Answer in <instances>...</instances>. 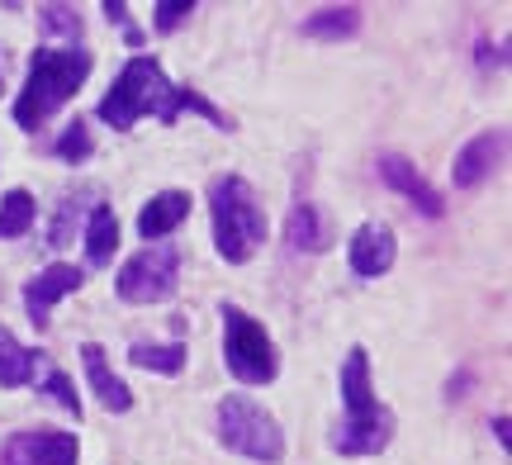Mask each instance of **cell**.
Listing matches in <instances>:
<instances>
[{
  "label": "cell",
  "instance_id": "1",
  "mask_svg": "<svg viewBox=\"0 0 512 465\" xmlns=\"http://www.w3.org/2000/svg\"><path fill=\"white\" fill-rule=\"evenodd\" d=\"M181 110H200V114H209L214 124H223V114L214 110L209 100H200L195 91H176L152 57H128V67L119 72L110 95L100 100V119L114 124V129H133L143 114H157L162 124H176Z\"/></svg>",
  "mask_w": 512,
  "mask_h": 465
},
{
  "label": "cell",
  "instance_id": "2",
  "mask_svg": "<svg viewBox=\"0 0 512 465\" xmlns=\"http://www.w3.org/2000/svg\"><path fill=\"white\" fill-rule=\"evenodd\" d=\"M86 76H91V53H81V48H38L34 67H29V81H24V91L15 100V119L24 129L48 124L76 95V86Z\"/></svg>",
  "mask_w": 512,
  "mask_h": 465
},
{
  "label": "cell",
  "instance_id": "3",
  "mask_svg": "<svg viewBox=\"0 0 512 465\" xmlns=\"http://www.w3.org/2000/svg\"><path fill=\"white\" fill-rule=\"evenodd\" d=\"M342 399H347V428H337L332 447L347 456H370L389 442L394 418L380 409V399L370 394V356L366 347H351L342 361Z\"/></svg>",
  "mask_w": 512,
  "mask_h": 465
},
{
  "label": "cell",
  "instance_id": "4",
  "mask_svg": "<svg viewBox=\"0 0 512 465\" xmlns=\"http://www.w3.org/2000/svg\"><path fill=\"white\" fill-rule=\"evenodd\" d=\"M209 205H214V242H219V257L242 266V261L266 242V209L256 205L252 186H247L242 176L214 181Z\"/></svg>",
  "mask_w": 512,
  "mask_h": 465
},
{
  "label": "cell",
  "instance_id": "5",
  "mask_svg": "<svg viewBox=\"0 0 512 465\" xmlns=\"http://www.w3.org/2000/svg\"><path fill=\"white\" fill-rule=\"evenodd\" d=\"M223 356H228V371L238 375L242 385H271L275 371H280L266 328L252 314H242L238 304H223Z\"/></svg>",
  "mask_w": 512,
  "mask_h": 465
},
{
  "label": "cell",
  "instance_id": "6",
  "mask_svg": "<svg viewBox=\"0 0 512 465\" xmlns=\"http://www.w3.org/2000/svg\"><path fill=\"white\" fill-rule=\"evenodd\" d=\"M219 437L228 442L233 451L242 456H252V461H280L285 456V437H280V423H275L271 413L252 404V399H242V394H228L219 404Z\"/></svg>",
  "mask_w": 512,
  "mask_h": 465
},
{
  "label": "cell",
  "instance_id": "7",
  "mask_svg": "<svg viewBox=\"0 0 512 465\" xmlns=\"http://www.w3.org/2000/svg\"><path fill=\"white\" fill-rule=\"evenodd\" d=\"M176 276H181V252L176 247H147L119 271V299L128 304H162L176 295Z\"/></svg>",
  "mask_w": 512,
  "mask_h": 465
},
{
  "label": "cell",
  "instance_id": "8",
  "mask_svg": "<svg viewBox=\"0 0 512 465\" xmlns=\"http://www.w3.org/2000/svg\"><path fill=\"white\" fill-rule=\"evenodd\" d=\"M81 285H86V271H81V266H67V261H57V266L38 271V276L24 285V309H29L34 323H48V314H53L57 299L76 295Z\"/></svg>",
  "mask_w": 512,
  "mask_h": 465
},
{
  "label": "cell",
  "instance_id": "9",
  "mask_svg": "<svg viewBox=\"0 0 512 465\" xmlns=\"http://www.w3.org/2000/svg\"><path fill=\"white\" fill-rule=\"evenodd\" d=\"M10 465H76V437L67 432H19L10 451Z\"/></svg>",
  "mask_w": 512,
  "mask_h": 465
},
{
  "label": "cell",
  "instance_id": "10",
  "mask_svg": "<svg viewBox=\"0 0 512 465\" xmlns=\"http://www.w3.org/2000/svg\"><path fill=\"white\" fill-rule=\"evenodd\" d=\"M389 266H394V228L361 224L351 238V271L356 276H384Z\"/></svg>",
  "mask_w": 512,
  "mask_h": 465
},
{
  "label": "cell",
  "instance_id": "11",
  "mask_svg": "<svg viewBox=\"0 0 512 465\" xmlns=\"http://www.w3.org/2000/svg\"><path fill=\"white\" fill-rule=\"evenodd\" d=\"M380 176H384V181H389L394 190H399L403 200H413L422 214H432V219H437V214H446L441 195L427 186V181H422L418 171H413V162H403V157H394V152H389V157H380Z\"/></svg>",
  "mask_w": 512,
  "mask_h": 465
},
{
  "label": "cell",
  "instance_id": "12",
  "mask_svg": "<svg viewBox=\"0 0 512 465\" xmlns=\"http://www.w3.org/2000/svg\"><path fill=\"white\" fill-rule=\"evenodd\" d=\"M503 148H508V138H503L498 129L494 133H479L470 148H460V157H456V186H465V190L479 186V181H484V176L503 162Z\"/></svg>",
  "mask_w": 512,
  "mask_h": 465
},
{
  "label": "cell",
  "instance_id": "13",
  "mask_svg": "<svg viewBox=\"0 0 512 465\" xmlns=\"http://www.w3.org/2000/svg\"><path fill=\"white\" fill-rule=\"evenodd\" d=\"M81 361H86L91 390H95V399H100L105 409H110V413H128V409H133V394H128V385L110 371V361H105V352H100L95 342H86V347H81Z\"/></svg>",
  "mask_w": 512,
  "mask_h": 465
},
{
  "label": "cell",
  "instance_id": "14",
  "mask_svg": "<svg viewBox=\"0 0 512 465\" xmlns=\"http://www.w3.org/2000/svg\"><path fill=\"white\" fill-rule=\"evenodd\" d=\"M185 214H190V195H181V190H162V195H152L143 205V214H138V233L143 238H166L171 228L185 224Z\"/></svg>",
  "mask_w": 512,
  "mask_h": 465
},
{
  "label": "cell",
  "instance_id": "15",
  "mask_svg": "<svg viewBox=\"0 0 512 465\" xmlns=\"http://www.w3.org/2000/svg\"><path fill=\"white\" fill-rule=\"evenodd\" d=\"M34 371H38V352L19 347L15 333L0 328V385H5V390H19V385L34 380Z\"/></svg>",
  "mask_w": 512,
  "mask_h": 465
},
{
  "label": "cell",
  "instance_id": "16",
  "mask_svg": "<svg viewBox=\"0 0 512 465\" xmlns=\"http://www.w3.org/2000/svg\"><path fill=\"white\" fill-rule=\"evenodd\" d=\"M119 247V219H114L110 205H95L91 209V228H86V252H91L95 266H105Z\"/></svg>",
  "mask_w": 512,
  "mask_h": 465
},
{
  "label": "cell",
  "instance_id": "17",
  "mask_svg": "<svg viewBox=\"0 0 512 465\" xmlns=\"http://www.w3.org/2000/svg\"><path fill=\"white\" fill-rule=\"evenodd\" d=\"M34 228V195L29 190H10L0 200V238H24Z\"/></svg>",
  "mask_w": 512,
  "mask_h": 465
},
{
  "label": "cell",
  "instance_id": "18",
  "mask_svg": "<svg viewBox=\"0 0 512 465\" xmlns=\"http://www.w3.org/2000/svg\"><path fill=\"white\" fill-rule=\"evenodd\" d=\"M356 24H361V10H356V5H342V10H318V15H309L304 19V34L347 38V34H356Z\"/></svg>",
  "mask_w": 512,
  "mask_h": 465
},
{
  "label": "cell",
  "instance_id": "19",
  "mask_svg": "<svg viewBox=\"0 0 512 465\" xmlns=\"http://www.w3.org/2000/svg\"><path fill=\"white\" fill-rule=\"evenodd\" d=\"M128 361H133V366H143V371H157V375H181L185 347L181 342H171V347H147V342H138V347L128 352Z\"/></svg>",
  "mask_w": 512,
  "mask_h": 465
},
{
  "label": "cell",
  "instance_id": "20",
  "mask_svg": "<svg viewBox=\"0 0 512 465\" xmlns=\"http://www.w3.org/2000/svg\"><path fill=\"white\" fill-rule=\"evenodd\" d=\"M285 238H290L294 252H318L323 247V224H318V209L313 205H299L290 214V228H285Z\"/></svg>",
  "mask_w": 512,
  "mask_h": 465
},
{
  "label": "cell",
  "instance_id": "21",
  "mask_svg": "<svg viewBox=\"0 0 512 465\" xmlns=\"http://www.w3.org/2000/svg\"><path fill=\"white\" fill-rule=\"evenodd\" d=\"M38 371H43V390L53 394V399L67 413H76V418H81V399H76V385H72V380L57 371V366H48V356H38Z\"/></svg>",
  "mask_w": 512,
  "mask_h": 465
},
{
  "label": "cell",
  "instance_id": "22",
  "mask_svg": "<svg viewBox=\"0 0 512 465\" xmlns=\"http://www.w3.org/2000/svg\"><path fill=\"white\" fill-rule=\"evenodd\" d=\"M57 157H62V162H81V157H91V133H86V124H72V129L57 138Z\"/></svg>",
  "mask_w": 512,
  "mask_h": 465
},
{
  "label": "cell",
  "instance_id": "23",
  "mask_svg": "<svg viewBox=\"0 0 512 465\" xmlns=\"http://www.w3.org/2000/svg\"><path fill=\"white\" fill-rule=\"evenodd\" d=\"M152 15H157V29H166V34H171L181 19L195 15V0H157V10H152Z\"/></svg>",
  "mask_w": 512,
  "mask_h": 465
},
{
  "label": "cell",
  "instance_id": "24",
  "mask_svg": "<svg viewBox=\"0 0 512 465\" xmlns=\"http://www.w3.org/2000/svg\"><path fill=\"white\" fill-rule=\"evenodd\" d=\"M43 19H48V29H57V34H81V19H76L72 10H57V5H48V10H43Z\"/></svg>",
  "mask_w": 512,
  "mask_h": 465
},
{
  "label": "cell",
  "instance_id": "25",
  "mask_svg": "<svg viewBox=\"0 0 512 465\" xmlns=\"http://www.w3.org/2000/svg\"><path fill=\"white\" fill-rule=\"evenodd\" d=\"M105 15H110V19H124L128 10H124V5H119V0H105Z\"/></svg>",
  "mask_w": 512,
  "mask_h": 465
},
{
  "label": "cell",
  "instance_id": "26",
  "mask_svg": "<svg viewBox=\"0 0 512 465\" xmlns=\"http://www.w3.org/2000/svg\"><path fill=\"white\" fill-rule=\"evenodd\" d=\"M0 91H5V72H0Z\"/></svg>",
  "mask_w": 512,
  "mask_h": 465
}]
</instances>
